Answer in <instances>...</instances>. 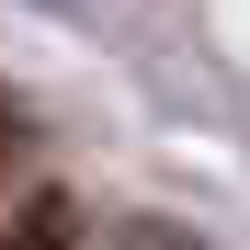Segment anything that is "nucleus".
<instances>
[{
  "label": "nucleus",
  "instance_id": "obj_3",
  "mask_svg": "<svg viewBox=\"0 0 250 250\" xmlns=\"http://www.w3.org/2000/svg\"><path fill=\"white\" fill-rule=\"evenodd\" d=\"M23 137H34V125H23V103L0 91V182H12V159H23Z\"/></svg>",
  "mask_w": 250,
  "mask_h": 250
},
{
  "label": "nucleus",
  "instance_id": "obj_4",
  "mask_svg": "<svg viewBox=\"0 0 250 250\" xmlns=\"http://www.w3.org/2000/svg\"><path fill=\"white\" fill-rule=\"evenodd\" d=\"M46 12H68V0H46Z\"/></svg>",
  "mask_w": 250,
  "mask_h": 250
},
{
  "label": "nucleus",
  "instance_id": "obj_2",
  "mask_svg": "<svg viewBox=\"0 0 250 250\" xmlns=\"http://www.w3.org/2000/svg\"><path fill=\"white\" fill-rule=\"evenodd\" d=\"M114 250H205V239H182L171 216H125V228H114Z\"/></svg>",
  "mask_w": 250,
  "mask_h": 250
},
{
  "label": "nucleus",
  "instance_id": "obj_1",
  "mask_svg": "<svg viewBox=\"0 0 250 250\" xmlns=\"http://www.w3.org/2000/svg\"><path fill=\"white\" fill-rule=\"evenodd\" d=\"M0 250H80V216H68V193H23V216L0 228Z\"/></svg>",
  "mask_w": 250,
  "mask_h": 250
}]
</instances>
